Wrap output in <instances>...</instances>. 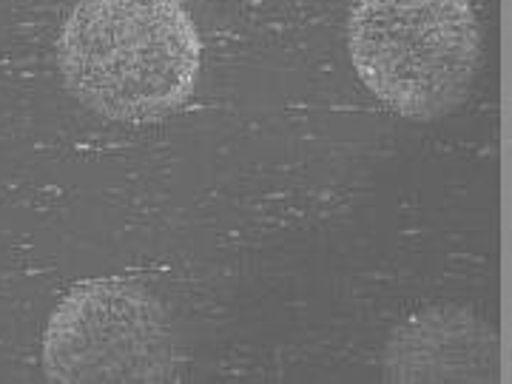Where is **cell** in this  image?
Segmentation results:
<instances>
[{
    "label": "cell",
    "mask_w": 512,
    "mask_h": 384,
    "mask_svg": "<svg viewBox=\"0 0 512 384\" xmlns=\"http://www.w3.org/2000/svg\"><path fill=\"white\" fill-rule=\"evenodd\" d=\"M382 379L393 384H507V353L493 322L470 308H427L390 333Z\"/></svg>",
    "instance_id": "277c9868"
},
{
    "label": "cell",
    "mask_w": 512,
    "mask_h": 384,
    "mask_svg": "<svg viewBox=\"0 0 512 384\" xmlns=\"http://www.w3.org/2000/svg\"><path fill=\"white\" fill-rule=\"evenodd\" d=\"M57 69L83 109L148 126L197 89L202 35L183 0H80L60 26Z\"/></svg>",
    "instance_id": "6da1fadb"
},
{
    "label": "cell",
    "mask_w": 512,
    "mask_h": 384,
    "mask_svg": "<svg viewBox=\"0 0 512 384\" xmlns=\"http://www.w3.org/2000/svg\"><path fill=\"white\" fill-rule=\"evenodd\" d=\"M43 373L55 384L177 382L180 348L165 305L137 282H77L43 330Z\"/></svg>",
    "instance_id": "3957f363"
},
{
    "label": "cell",
    "mask_w": 512,
    "mask_h": 384,
    "mask_svg": "<svg viewBox=\"0 0 512 384\" xmlns=\"http://www.w3.org/2000/svg\"><path fill=\"white\" fill-rule=\"evenodd\" d=\"M348 55L359 80L404 120L456 111L481 66V23L470 0H353Z\"/></svg>",
    "instance_id": "7a4b0ae2"
}]
</instances>
